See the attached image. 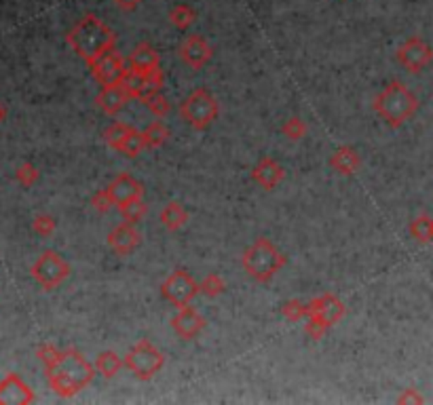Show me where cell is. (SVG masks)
<instances>
[{
	"label": "cell",
	"instance_id": "6da1fadb",
	"mask_svg": "<svg viewBox=\"0 0 433 405\" xmlns=\"http://www.w3.org/2000/svg\"><path fill=\"white\" fill-rule=\"evenodd\" d=\"M66 42L70 49L87 63L91 66L108 51L116 49V34L108 23H104L95 13H85L72 30L66 34Z\"/></svg>",
	"mask_w": 433,
	"mask_h": 405
},
{
	"label": "cell",
	"instance_id": "7a4b0ae2",
	"mask_svg": "<svg viewBox=\"0 0 433 405\" xmlns=\"http://www.w3.org/2000/svg\"><path fill=\"white\" fill-rule=\"evenodd\" d=\"M95 372V366H91L76 349H66L61 351L57 363L44 370V376L55 395L68 399L87 389L93 382Z\"/></svg>",
	"mask_w": 433,
	"mask_h": 405
},
{
	"label": "cell",
	"instance_id": "3957f363",
	"mask_svg": "<svg viewBox=\"0 0 433 405\" xmlns=\"http://www.w3.org/2000/svg\"><path fill=\"white\" fill-rule=\"evenodd\" d=\"M419 97L402 82L391 80L383 87V91L374 97L372 108L374 112L394 129L402 127L406 120H410L419 110Z\"/></svg>",
	"mask_w": 433,
	"mask_h": 405
},
{
	"label": "cell",
	"instance_id": "277c9868",
	"mask_svg": "<svg viewBox=\"0 0 433 405\" xmlns=\"http://www.w3.org/2000/svg\"><path fill=\"white\" fill-rule=\"evenodd\" d=\"M241 266L250 279L269 283L286 266V256L267 237H258L241 256Z\"/></svg>",
	"mask_w": 433,
	"mask_h": 405
},
{
	"label": "cell",
	"instance_id": "5b68a950",
	"mask_svg": "<svg viewBox=\"0 0 433 405\" xmlns=\"http://www.w3.org/2000/svg\"><path fill=\"white\" fill-rule=\"evenodd\" d=\"M180 116L197 131H205L220 114V104L218 99L212 95L209 89L199 87L195 89L178 108Z\"/></svg>",
	"mask_w": 433,
	"mask_h": 405
},
{
	"label": "cell",
	"instance_id": "8992f818",
	"mask_svg": "<svg viewBox=\"0 0 433 405\" xmlns=\"http://www.w3.org/2000/svg\"><path fill=\"white\" fill-rule=\"evenodd\" d=\"M125 368L142 382L150 380L152 376H157L163 366H165V355L150 342V340H140L138 344H133L129 349V353L125 355Z\"/></svg>",
	"mask_w": 433,
	"mask_h": 405
},
{
	"label": "cell",
	"instance_id": "52a82bcc",
	"mask_svg": "<svg viewBox=\"0 0 433 405\" xmlns=\"http://www.w3.org/2000/svg\"><path fill=\"white\" fill-rule=\"evenodd\" d=\"M30 275L44 292H53L70 277V264L57 251L49 249L36 258L30 268Z\"/></svg>",
	"mask_w": 433,
	"mask_h": 405
},
{
	"label": "cell",
	"instance_id": "ba28073f",
	"mask_svg": "<svg viewBox=\"0 0 433 405\" xmlns=\"http://www.w3.org/2000/svg\"><path fill=\"white\" fill-rule=\"evenodd\" d=\"M161 294L169 304H173L176 309H182L201 294V283H197L190 273L178 268L161 283Z\"/></svg>",
	"mask_w": 433,
	"mask_h": 405
},
{
	"label": "cell",
	"instance_id": "9c48e42d",
	"mask_svg": "<svg viewBox=\"0 0 433 405\" xmlns=\"http://www.w3.org/2000/svg\"><path fill=\"white\" fill-rule=\"evenodd\" d=\"M91 70V76L93 80L99 85V87H110V85H118L125 80L127 76V59L116 51H108L106 55H102L97 61H93L89 66Z\"/></svg>",
	"mask_w": 433,
	"mask_h": 405
},
{
	"label": "cell",
	"instance_id": "30bf717a",
	"mask_svg": "<svg viewBox=\"0 0 433 405\" xmlns=\"http://www.w3.org/2000/svg\"><path fill=\"white\" fill-rule=\"evenodd\" d=\"M347 313V306L334 294H322L307 304V319H315L324 323L328 330L334 328Z\"/></svg>",
	"mask_w": 433,
	"mask_h": 405
},
{
	"label": "cell",
	"instance_id": "8fae6325",
	"mask_svg": "<svg viewBox=\"0 0 433 405\" xmlns=\"http://www.w3.org/2000/svg\"><path fill=\"white\" fill-rule=\"evenodd\" d=\"M163 70L157 68V70H150V72H133L127 68V76H125V85L127 89L131 91V97L133 99H140V101H146L150 95L154 93H161L163 89Z\"/></svg>",
	"mask_w": 433,
	"mask_h": 405
},
{
	"label": "cell",
	"instance_id": "7c38bea8",
	"mask_svg": "<svg viewBox=\"0 0 433 405\" xmlns=\"http://www.w3.org/2000/svg\"><path fill=\"white\" fill-rule=\"evenodd\" d=\"M433 59V49L419 36L408 38L400 49H398V61L413 74L425 70Z\"/></svg>",
	"mask_w": 433,
	"mask_h": 405
},
{
	"label": "cell",
	"instance_id": "4fadbf2b",
	"mask_svg": "<svg viewBox=\"0 0 433 405\" xmlns=\"http://www.w3.org/2000/svg\"><path fill=\"white\" fill-rule=\"evenodd\" d=\"M178 53H180V59H182L188 68H193V70L205 68V66L212 61V57H214L212 44H209L207 38L201 36V34H190V36H186V38L182 40L180 49H178Z\"/></svg>",
	"mask_w": 433,
	"mask_h": 405
},
{
	"label": "cell",
	"instance_id": "5bb4252c",
	"mask_svg": "<svg viewBox=\"0 0 433 405\" xmlns=\"http://www.w3.org/2000/svg\"><path fill=\"white\" fill-rule=\"evenodd\" d=\"M205 323V317L190 304L178 309V313L171 317V330L180 340H195L203 332Z\"/></svg>",
	"mask_w": 433,
	"mask_h": 405
},
{
	"label": "cell",
	"instance_id": "9a60e30c",
	"mask_svg": "<svg viewBox=\"0 0 433 405\" xmlns=\"http://www.w3.org/2000/svg\"><path fill=\"white\" fill-rule=\"evenodd\" d=\"M34 401L32 389L17 374H6L0 380V405H30Z\"/></svg>",
	"mask_w": 433,
	"mask_h": 405
},
{
	"label": "cell",
	"instance_id": "2e32d148",
	"mask_svg": "<svg viewBox=\"0 0 433 405\" xmlns=\"http://www.w3.org/2000/svg\"><path fill=\"white\" fill-rule=\"evenodd\" d=\"M142 243V235L135 228V224H118L108 232V245L116 256H129L133 249H138Z\"/></svg>",
	"mask_w": 433,
	"mask_h": 405
},
{
	"label": "cell",
	"instance_id": "e0dca14e",
	"mask_svg": "<svg viewBox=\"0 0 433 405\" xmlns=\"http://www.w3.org/2000/svg\"><path fill=\"white\" fill-rule=\"evenodd\" d=\"M131 97V91L127 89L125 82H118V85H110V87H102L97 97H95V104L108 114V116H116L127 104H129Z\"/></svg>",
	"mask_w": 433,
	"mask_h": 405
},
{
	"label": "cell",
	"instance_id": "ac0fdd59",
	"mask_svg": "<svg viewBox=\"0 0 433 405\" xmlns=\"http://www.w3.org/2000/svg\"><path fill=\"white\" fill-rule=\"evenodd\" d=\"M106 188H108V192H110V197H112V201H114L116 207L123 205V203H127V201H133V199H142V197H144V186H142V182H138V180H135L133 175H129V173L116 175Z\"/></svg>",
	"mask_w": 433,
	"mask_h": 405
},
{
	"label": "cell",
	"instance_id": "d6986e66",
	"mask_svg": "<svg viewBox=\"0 0 433 405\" xmlns=\"http://www.w3.org/2000/svg\"><path fill=\"white\" fill-rule=\"evenodd\" d=\"M283 177H286L283 167L275 158H271V156H262L256 163V167L252 169V180L256 184H260L264 190H275L281 184Z\"/></svg>",
	"mask_w": 433,
	"mask_h": 405
},
{
	"label": "cell",
	"instance_id": "ffe728a7",
	"mask_svg": "<svg viewBox=\"0 0 433 405\" xmlns=\"http://www.w3.org/2000/svg\"><path fill=\"white\" fill-rule=\"evenodd\" d=\"M127 68L133 72H150L161 68V55L150 42H140L127 57Z\"/></svg>",
	"mask_w": 433,
	"mask_h": 405
},
{
	"label": "cell",
	"instance_id": "44dd1931",
	"mask_svg": "<svg viewBox=\"0 0 433 405\" xmlns=\"http://www.w3.org/2000/svg\"><path fill=\"white\" fill-rule=\"evenodd\" d=\"M330 167L341 175H353L362 167V156L351 146H341L330 156Z\"/></svg>",
	"mask_w": 433,
	"mask_h": 405
},
{
	"label": "cell",
	"instance_id": "7402d4cb",
	"mask_svg": "<svg viewBox=\"0 0 433 405\" xmlns=\"http://www.w3.org/2000/svg\"><path fill=\"white\" fill-rule=\"evenodd\" d=\"M159 220H161V224H163L165 230H169V232H178V230L188 222V213H186V209H184L180 203L171 201V203H167V205L161 209Z\"/></svg>",
	"mask_w": 433,
	"mask_h": 405
},
{
	"label": "cell",
	"instance_id": "603a6c76",
	"mask_svg": "<svg viewBox=\"0 0 433 405\" xmlns=\"http://www.w3.org/2000/svg\"><path fill=\"white\" fill-rule=\"evenodd\" d=\"M121 368H125V361L112 353V351H104L95 357V370L97 374H102L104 378H112L121 372Z\"/></svg>",
	"mask_w": 433,
	"mask_h": 405
},
{
	"label": "cell",
	"instance_id": "cb8c5ba5",
	"mask_svg": "<svg viewBox=\"0 0 433 405\" xmlns=\"http://www.w3.org/2000/svg\"><path fill=\"white\" fill-rule=\"evenodd\" d=\"M169 21H171L178 30L184 32V30H188V27L197 21V11H195L193 6L180 2V4H176V6L169 11Z\"/></svg>",
	"mask_w": 433,
	"mask_h": 405
},
{
	"label": "cell",
	"instance_id": "d4e9b609",
	"mask_svg": "<svg viewBox=\"0 0 433 405\" xmlns=\"http://www.w3.org/2000/svg\"><path fill=\"white\" fill-rule=\"evenodd\" d=\"M142 133H144L146 148H161L169 139V129L161 120H152Z\"/></svg>",
	"mask_w": 433,
	"mask_h": 405
},
{
	"label": "cell",
	"instance_id": "484cf974",
	"mask_svg": "<svg viewBox=\"0 0 433 405\" xmlns=\"http://www.w3.org/2000/svg\"><path fill=\"white\" fill-rule=\"evenodd\" d=\"M129 131H131V125L116 120V123H112V125H110V127L104 131V142H106V144H108L112 150H116V152H118Z\"/></svg>",
	"mask_w": 433,
	"mask_h": 405
},
{
	"label": "cell",
	"instance_id": "4316f807",
	"mask_svg": "<svg viewBox=\"0 0 433 405\" xmlns=\"http://www.w3.org/2000/svg\"><path fill=\"white\" fill-rule=\"evenodd\" d=\"M410 235L419 243H432L433 241V218L429 216H419L410 222Z\"/></svg>",
	"mask_w": 433,
	"mask_h": 405
},
{
	"label": "cell",
	"instance_id": "83f0119b",
	"mask_svg": "<svg viewBox=\"0 0 433 405\" xmlns=\"http://www.w3.org/2000/svg\"><path fill=\"white\" fill-rule=\"evenodd\" d=\"M144 148H146L144 133L138 131L135 127H131V131L127 133V137H125V142H123V146H121L118 152L125 154V156H129V158H133V156H138Z\"/></svg>",
	"mask_w": 433,
	"mask_h": 405
},
{
	"label": "cell",
	"instance_id": "f1b7e54d",
	"mask_svg": "<svg viewBox=\"0 0 433 405\" xmlns=\"http://www.w3.org/2000/svg\"><path fill=\"white\" fill-rule=\"evenodd\" d=\"M118 211L123 216L125 222L129 224H138L144 216H146V205L142 199H133V201H127L123 205H118Z\"/></svg>",
	"mask_w": 433,
	"mask_h": 405
},
{
	"label": "cell",
	"instance_id": "f546056e",
	"mask_svg": "<svg viewBox=\"0 0 433 405\" xmlns=\"http://www.w3.org/2000/svg\"><path fill=\"white\" fill-rule=\"evenodd\" d=\"M224 289H226V281L216 273H209L201 281V294H205L207 298H218L220 294H224Z\"/></svg>",
	"mask_w": 433,
	"mask_h": 405
},
{
	"label": "cell",
	"instance_id": "4dcf8cb0",
	"mask_svg": "<svg viewBox=\"0 0 433 405\" xmlns=\"http://www.w3.org/2000/svg\"><path fill=\"white\" fill-rule=\"evenodd\" d=\"M281 315L286 317V319H290V321H303V319H307V304L303 302V300H298V298H292V300H288L283 306H281Z\"/></svg>",
	"mask_w": 433,
	"mask_h": 405
},
{
	"label": "cell",
	"instance_id": "1f68e13d",
	"mask_svg": "<svg viewBox=\"0 0 433 405\" xmlns=\"http://www.w3.org/2000/svg\"><path fill=\"white\" fill-rule=\"evenodd\" d=\"M57 228V222L53 216L49 213H38L34 220H32V230L38 235V237H51Z\"/></svg>",
	"mask_w": 433,
	"mask_h": 405
},
{
	"label": "cell",
	"instance_id": "d6a6232c",
	"mask_svg": "<svg viewBox=\"0 0 433 405\" xmlns=\"http://www.w3.org/2000/svg\"><path fill=\"white\" fill-rule=\"evenodd\" d=\"M38 177H40V171H38L32 163H23V165H19L17 171H15V180H17L23 188L34 186V184L38 182Z\"/></svg>",
	"mask_w": 433,
	"mask_h": 405
},
{
	"label": "cell",
	"instance_id": "836d02e7",
	"mask_svg": "<svg viewBox=\"0 0 433 405\" xmlns=\"http://www.w3.org/2000/svg\"><path fill=\"white\" fill-rule=\"evenodd\" d=\"M144 104H146V108H148L157 118H165V116L169 114V110H171V106H169V101H167V97H165L163 93L150 95Z\"/></svg>",
	"mask_w": 433,
	"mask_h": 405
},
{
	"label": "cell",
	"instance_id": "e575fe53",
	"mask_svg": "<svg viewBox=\"0 0 433 405\" xmlns=\"http://www.w3.org/2000/svg\"><path fill=\"white\" fill-rule=\"evenodd\" d=\"M281 131H283V135H286L288 139L298 142V139H303V137L307 135V125H305L298 116H292V118H288V120L283 123Z\"/></svg>",
	"mask_w": 433,
	"mask_h": 405
},
{
	"label": "cell",
	"instance_id": "d590c367",
	"mask_svg": "<svg viewBox=\"0 0 433 405\" xmlns=\"http://www.w3.org/2000/svg\"><path fill=\"white\" fill-rule=\"evenodd\" d=\"M36 357L40 359V363H42V366H44V370H47V368H51V366H55V363H57V359L61 357V351H59L55 344L44 342V344H40V347L36 349Z\"/></svg>",
	"mask_w": 433,
	"mask_h": 405
},
{
	"label": "cell",
	"instance_id": "8d00e7d4",
	"mask_svg": "<svg viewBox=\"0 0 433 405\" xmlns=\"http://www.w3.org/2000/svg\"><path fill=\"white\" fill-rule=\"evenodd\" d=\"M91 205H93V209H95L97 213H108V211L114 207V201H112V197H110L108 188L97 190V192L91 197Z\"/></svg>",
	"mask_w": 433,
	"mask_h": 405
},
{
	"label": "cell",
	"instance_id": "74e56055",
	"mask_svg": "<svg viewBox=\"0 0 433 405\" xmlns=\"http://www.w3.org/2000/svg\"><path fill=\"white\" fill-rule=\"evenodd\" d=\"M425 399L415 391V389H406L400 397H398V404H423Z\"/></svg>",
	"mask_w": 433,
	"mask_h": 405
},
{
	"label": "cell",
	"instance_id": "f35d334b",
	"mask_svg": "<svg viewBox=\"0 0 433 405\" xmlns=\"http://www.w3.org/2000/svg\"><path fill=\"white\" fill-rule=\"evenodd\" d=\"M140 2H142V0H114V4H116L121 11H125V13L135 11V8L140 6Z\"/></svg>",
	"mask_w": 433,
	"mask_h": 405
},
{
	"label": "cell",
	"instance_id": "ab89813d",
	"mask_svg": "<svg viewBox=\"0 0 433 405\" xmlns=\"http://www.w3.org/2000/svg\"><path fill=\"white\" fill-rule=\"evenodd\" d=\"M4 118H6V110H4V106L0 104V123H2Z\"/></svg>",
	"mask_w": 433,
	"mask_h": 405
}]
</instances>
